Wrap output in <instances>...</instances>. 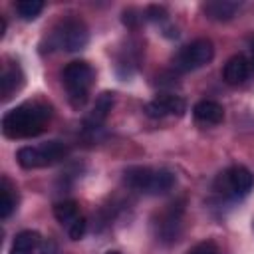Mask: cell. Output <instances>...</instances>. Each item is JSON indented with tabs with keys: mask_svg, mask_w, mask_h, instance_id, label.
<instances>
[{
	"mask_svg": "<svg viewBox=\"0 0 254 254\" xmlns=\"http://www.w3.org/2000/svg\"><path fill=\"white\" fill-rule=\"evenodd\" d=\"M113 103H115V95L111 91H103L97 99H95V105L93 109L89 111V115L85 117V127L87 129H97L105 123L109 111L113 109Z\"/></svg>",
	"mask_w": 254,
	"mask_h": 254,
	"instance_id": "obj_13",
	"label": "cell"
},
{
	"mask_svg": "<svg viewBox=\"0 0 254 254\" xmlns=\"http://www.w3.org/2000/svg\"><path fill=\"white\" fill-rule=\"evenodd\" d=\"M16 208V194L10 181L4 177L0 183V218H8Z\"/></svg>",
	"mask_w": 254,
	"mask_h": 254,
	"instance_id": "obj_17",
	"label": "cell"
},
{
	"mask_svg": "<svg viewBox=\"0 0 254 254\" xmlns=\"http://www.w3.org/2000/svg\"><path fill=\"white\" fill-rule=\"evenodd\" d=\"M187 254H220V248L212 240H202V242L194 244Z\"/></svg>",
	"mask_w": 254,
	"mask_h": 254,
	"instance_id": "obj_19",
	"label": "cell"
},
{
	"mask_svg": "<svg viewBox=\"0 0 254 254\" xmlns=\"http://www.w3.org/2000/svg\"><path fill=\"white\" fill-rule=\"evenodd\" d=\"M248 52H250V58H248V62H250V67L254 69V38H250V44H248Z\"/></svg>",
	"mask_w": 254,
	"mask_h": 254,
	"instance_id": "obj_22",
	"label": "cell"
},
{
	"mask_svg": "<svg viewBox=\"0 0 254 254\" xmlns=\"http://www.w3.org/2000/svg\"><path fill=\"white\" fill-rule=\"evenodd\" d=\"M24 85V73L20 69L18 64L8 62L4 64L2 69V79H0V87H2V101H8L16 91H20V87Z\"/></svg>",
	"mask_w": 254,
	"mask_h": 254,
	"instance_id": "obj_12",
	"label": "cell"
},
{
	"mask_svg": "<svg viewBox=\"0 0 254 254\" xmlns=\"http://www.w3.org/2000/svg\"><path fill=\"white\" fill-rule=\"evenodd\" d=\"M250 69H252V67H250L248 58L242 56V54H238V56H232V58L224 64V67H222V77H224V81H226L228 85H240V83H244V81L248 79Z\"/></svg>",
	"mask_w": 254,
	"mask_h": 254,
	"instance_id": "obj_10",
	"label": "cell"
},
{
	"mask_svg": "<svg viewBox=\"0 0 254 254\" xmlns=\"http://www.w3.org/2000/svg\"><path fill=\"white\" fill-rule=\"evenodd\" d=\"M139 22H141V16H135L133 10H125V12H123V24H125V26L135 28Z\"/></svg>",
	"mask_w": 254,
	"mask_h": 254,
	"instance_id": "obj_20",
	"label": "cell"
},
{
	"mask_svg": "<svg viewBox=\"0 0 254 254\" xmlns=\"http://www.w3.org/2000/svg\"><path fill=\"white\" fill-rule=\"evenodd\" d=\"M105 254H119V252H105Z\"/></svg>",
	"mask_w": 254,
	"mask_h": 254,
	"instance_id": "obj_24",
	"label": "cell"
},
{
	"mask_svg": "<svg viewBox=\"0 0 254 254\" xmlns=\"http://www.w3.org/2000/svg\"><path fill=\"white\" fill-rule=\"evenodd\" d=\"M95 71L87 62H69L62 71V83L67 93V101L73 109H81L89 99V89L93 85Z\"/></svg>",
	"mask_w": 254,
	"mask_h": 254,
	"instance_id": "obj_2",
	"label": "cell"
},
{
	"mask_svg": "<svg viewBox=\"0 0 254 254\" xmlns=\"http://www.w3.org/2000/svg\"><path fill=\"white\" fill-rule=\"evenodd\" d=\"M42 254H58L56 244H54L52 240H46V242L42 244Z\"/></svg>",
	"mask_w": 254,
	"mask_h": 254,
	"instance_id": "obj_21",
	"label": "cell"
},
{
	"mask_svg": "<svg viewBox=\"0 0 254 254\" xmlns=\"http://www.w3.org/2000/svg\"><path fill=\"white\" fill-rule=\"evenodd\" d=\"M52 117L50 105L42 101H24L2 117V133L8 139H30L44 133Z\"/></svg>",
	"mask_w": 254,
	"mask_h": 254,
	"instance_id": "obj_1",
	"label": "cell"
},
{
	"mask_svg": "<svg viewBox=\"0 0 254 254\" xmlns=\"http://www.w3.org/2000/svg\"><path fill=\"white\" fill-rule=\"evenodd\" d=\"M54 216L56 220L65 228L67 236L71 240H81L83 234H85V228H87V222L85 218L81 216L79 212V204L71 198L67 200H60L54 204Z\"/></svg>",
	"mask_w": 254,
	"mask_h": 254,
	"instance_id": "obj_8",
	"label": "cell"
},
{
	"mask_svg": "<svg viewBox=\"0 0 254 254\" xmlns=\"http://www.w3.org/2000/svg\"><path fill=\"white\" fill-rule=\"evenodd\" d=\"M125 185L143 194H165L169 192L177 179L167 169H151V167H129L125 171Z\"/></svg>",
	"mask_w": 254,
	"mask_h": 254,
	"instance_id": "obj_3",
	"label": "cell"
},
{
	"mask_svg": "<svg viewBox=\"0 0 254 254\" xmlns=\"http://www.w3.org/2000/svg\"><path fill=\"white\" fill-rule=\"evenodd\" d=\"M214 56V46L210 40H194L190 44H187L185 48H181V52L175 56V69L189 73L194 69L204 67Z\"/></svg>",
	"mask_w": 254,
	"mask_h": 254,
	"instance_id": "obj_7",
	"label": "cell"
},
{
	"mask_svg": "<svg viewBox=\"0 0 254 254\" xmlns=\"http://www.w3.org/2000/svg\"><path fill=\"white\" fill-rule=\"evenodd\" d=\"M192 117L200 125H218L224 119V109L218 101L202 99L192 107Z\"/></svg>",
	"mask_w": 254,
	"mask_h": 254,
	"instance_id": "obj_11",
	"label": "cell"
},
{
	"mask_svg": "<svg viewBox=\"0 0 254 254\" xmlns=\"http://www.w3.org/2000/svg\"><path fill=\"white\" fill-rule=\"evenodd\" d=\"M67 145L62 141H48L38 147H22L16 153V161L22 169H42L52 167L67 157Z\"/></svg>",
	"mask_w": 254,
	"mask_h": 254,
	"instance_id": "obj_4",
	"label": "cell"
},
{
	"mask_svg": "<svg viewBox=\"0 0 254 254\" xmlns=\"http://www.w3.org/2000/svg\"><path fill=\"white\" fill-rule=\"evenodd\" d=\"M4 30H6V20H4V18H0V38L4 36Z\"/></svg>",
	"mask_w": 254,
	"mask_h": 254,
	"instance_id": "obj_23",
	"label": "cell"
},
{
	"mask_svg": "<svg viewBox=\"0 0 254 254\" xmlns=\"http://www.w3.org/2000/svg\"><path fill=\"white\" fill-rule=\"evenodd\" d=\"M181 212L183 208H177L175 210V204L173 208L161 216V222H159V236L163 240H177V234H179V226H181Z\"/></svg>",
	"mask_w": 254,
	"mask_h": 254,
	"instance_id": "obj_16",
	"label": "cell"
},
{
	"mask_svg": "<svg viewBox=\"0 0 254 254\" xmlns=\"http://www.w3.org/2000/svg\"><path fill=\"white\" fill-rule=\"evenodd\" d=\"M42 10H44L42 0H22L16 4V12L22 20H36Z\"/></svg>",
	"mask_w": 254,
	"mask_h": 254,
	"instance_id": "obj_18",
	"label": "cell"
},
{
	"mask_svg": "<svg viewBox=\"0 0 254 254\" xmlns=\"http://www.w3.org/2000/svg\"><path fill=\"white\" fill-rule=\"evenodd\" d=\"M38 246H40V234L36 230H22L16 234L10 246V254H36Z\"/></svg>",
	"mask_w": 254,
	"mask_h": 254,
	"instance_id": "obj_15",
	"label": "cell"
},
{
	"mask_svg": "<svg viewBox=\"0 0 254 254\" xmlns=\"http://www.w3.org/2000/svg\"><path fill=\"white\" fill-rule=\"evenodd\" d=\"M89 32L87 26L77 18L62 20L50 34V46L64 52H79L87 46Z\"/></svg>",
	"mask_w": 254,
	"mask_h": 254,
	"instance_id": "obj_5",
	"label": "cell"
},
{
	"mask_svg": "<svg viewBox=\"0 0 254 254\" xmlns=\"http://www.w3.org/2000/svg\"><path fill=\"white\" fill-rule=\"evenodd\" d=\"M187 109V103L181 95H173V93H163L157 95L155 99H151L145 105V113L153 119H163V117H181Z\"/></svg>",
	"mask_w": 254,
	"mask_h": 254,
	"instance_id": "obj_9",
	"label": "cell"
},
{
	"mask_svg": "<svg viewBox=\"0 0 254 254\" xmlns=\"http://www.w3.org/2000/svg\"><path fill=\"white\" fill-rule=\"evenodd\" d=\"M238 10H240V2H232V0H212L202 4L204 16L214 22H228L234 18Z\"/></svg>",
	"mask_w": 254,
	"mask_h": 254,
	"instance_id": "obj_14",
	"label": "cell"
},
{
	"mask_svg": "<svg viewBox=\"0 0 254 254\" xmlns=\"http://www.w3.org/2000/svg\"><path fill=\"white\" fill-rule=\"evenodd\" d=\"M214 189L226 198H242L254 189V175L246 167L234 165L216 177Z\"/></svg>",
	"mask_w": 254,
	"mask_h": 254,
	"instance_id": "obj_6",
	"label": "cell"
}]
</instances>
